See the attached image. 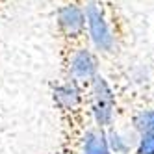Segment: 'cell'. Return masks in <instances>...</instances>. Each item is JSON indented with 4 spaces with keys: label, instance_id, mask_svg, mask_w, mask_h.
Wrapping results in <instances>:
<instances>
[{
    "label": "cell",
    "instance_id": "obj_1",
    "mask_svg": "<svg viewBox=\"0 0 154 154\" xmlns=\"http://www.w3.org/2000/svg\"><path fill=\"white\" fill-rule=\"evenodd\" d=\"M85 23L89 26V35L93 45L97 47V50L100 52H113L115 48V39L112 35V30H109L108 23L104 20V15L100 11V8L97 6L95 0H87V6H85Z\"/></svg>",
    "mask_w": 154,
    "mask_h": 154
},
{
    "label": "cell",
    "instance_id": "obj_2",
    "mask_svg": "<svg viewBox=\"0 0 154 154\" xmlns=\"http://www.w3.org/2000/svg\"><path fill=\"white\" fill-rule=\"evenodd\" d=\"M58 26L63 35L78 39L85 30V11L76 4L61 6L58 9Z\"/></svg>",
    "mask_w": 154,
    "mask_h": 154
},
{
    "label": "cell",
    "instance_id": "obj_3",
    "mask_svg": "<svg viewBox=\"0 0 154 154\" xmlns=\"http://www.w3.org/2000/svg\"><path fill=\"white\" fill-rule=\"evenodd\" d=\"M98 69V63H97V58L93 56L91 50L87 48H80L72 54L71 58V67H69V72H71V80L74 82H82V80H91L93 76H97Z\"/></svg>",
    "mask_w": 154,
    "mask_h": 154
},
{
    "label": "cell",
    "instance_id": "obj_4",
    "mask_svg": "<svg viewBox=\"0 0 154 154\" xmlns=\"http://www.w3.org/2000/svg\"><path fill=\"white\" fill-rule=\"evenodd\" d=\"M106 137H108V145L109 150L113 154H130L137 147V141H139V134L132 128V130H117L113 126H109L106 132Z\"/></svg>",
    "mask_w": 154,
    "mask_h": 154
},
{
    "label": "cell",
    "instance_id": "obj_5",
    "mask_svg": "<svg viewBox=\"0 0 154 154\" xmlns=\"http://www.w3.org/2000/svg\"><path fill=\"white\" fill-rule=\"evenodd\" d=\"M80 87L78 82L74 80H67L63 84H58L54 87V102H56L61 109L69 112V109H74L76 106L80 104Z\"/></svg>",
    "mask_w": 154,
    "mask_h": 154
},
{
    "label": "cell",
    "instance_id": "obj_6",
    "mask_svg": "<svg viewBox=\"0 0 154 154\" xmlns=\"http://www.w3.org/2000/svg\"><path fill=\"white\" fill-rule=\"evenodd\" d=\"M84 154H112L104 128H89L84 136Z\"/></svg>",
    "mask_w": 154,
    "mask_h": 154
},
{
    "label": "cell",
    "instance_id": "obj_7",
    "mask_svg": "<svg viewBox=\"0 0 154 154\" xmlns=\"http://www.w3.org/2000/svg\"><path fill=\"white\" fill-rule=\"evenodd\" d=\"M132 128L137 134H154V109H141L132 117Z\"/></svg>",
    "mask_w": 154,
    "mask_h": 154
},
{
    "label": "cell",
    "instance_id": "obj_8",
    "mask_svg": "<svg viewBox=\"0 0 154 154\" xmlns=\"http://www.w3.org/2000/svg\"><path fill=\"white\" fill-rule=\"evenodd\" d=\"M136 154H154V134H141Z\"/></svg>",
    "mask_w": 154,
    "mask_h": 154
}]
</instances>
